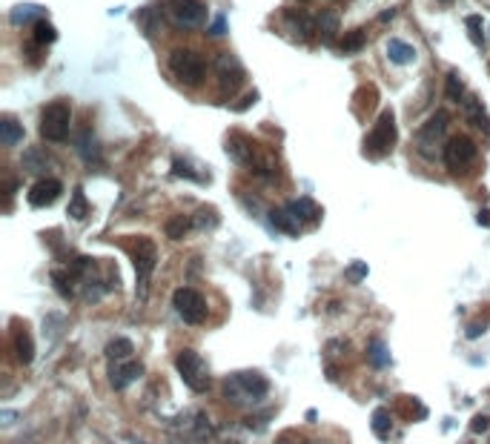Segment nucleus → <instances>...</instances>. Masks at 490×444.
Here are the masks:
<instances>
[{"label": "nucleus", "mask_w": 490, "mask_h": 444, "mask_svg": "<svg viewBox=\"0 0 490 444\" xmlns=\"http://www.w3.org/2000/svg\"><path fill=\"white\" fill-rule=\"evenodd\" d=\"M270 393V382L255 370H241L224 378V399L233 404H258Z\"/></svg>", "instance_id": "1"}, {"label": "nucleus", "mask_w": 490, "mask_h": 444, "mask_svg": "<svg viewBox=\"0 0 490 444\" xmlns=\"http://www.w3.org/2000/svg\"><path fill=\"white\" fill-rule=\"evenodd\" d=\"M396 147V115L390 112V109H384V112L379 115V121H375L373 132L364 138V155L367 158H384L390 155Z\"/></svg>", "instance_id": "2"}, {"label": "nucleus", "mask_w": 490, "mask_h": 444, "mask_svg": "<svg viewBox=\"0 0 490 444\" xmlns=\"http://www.w3.org/2000/svg\"><path fill=\"white\" fill-rule=\"evenodd\" d=\"M69 126H72V109H69L67 101H55V103H49L43 109V115H40V135L46 140H52V144L67 140Z\"/></svg>", "instance_id": "3"}, {"label": "nucleus", "mask_w": 490, "mask_h": 444, "mask_svg": "<svg viewBox=\"0 0 490 444\" xmlns=\"http://www.w3.org/2000/svg\"><path fill=\"white\" fill-rule=\"evenodd\" d=\"M175 367H178V375L184 378V384L192 387L195 393H207L209 390V370H207L204 358L195 350H181L178 353Z\"/></svg>", "instance_id": "4"}, {"label": "nucleus", "mask_w": 490, "mask_h": 444, "mask_svg": "<svg viewBox=\"0 0 490 444\" xmlns=\"http://www.w3.org/2000/svg\"><path fill=\"white\" fill-rule=\"evenodd\" d=\"M170 69H172V75L178 77V81L187 84V86H198L204 81V75H207V66H204L201 55L192 52V49H175L170 55Z\"/></svg>", "instance_id": "5"}, {"label": "nucleus", "mask_w": 490, "mask_h": 444, "mask_svg": "<svg viewBox=\"0 0 490 444\" xmlns=\"http://www.w3.org/2000/svg\"><path fill=\"white\" fill-rule=\"evenodd\" d=\"M132 261H135V273H138V295L146 298V287H150V275L158 264V249L150 238H138L132 244Z\"/></svg>", "instance_id": "6"}, {"label": "nucleus", "mask_w": 490, "mask_h": 444, "mask_svg": "<svg viewBox=\"0 0 490 444\" xmlns=\"http://www.w3.org/2000/svg\"><path fill=\"white\" fill-rule=\"evenodd\" d=\"M476 161V144L467 135H456L445 147V164L453 175H465V172Z\"/></svg>", "instance_id": "7"}, {"label": "nucleus", "mask_w": 490, "mask_h": 444, "mask_svg": "<svg viewBox=\"0 0 490 444\" xmlns=\"http://www.w3.org/2000/svg\"><path fill=\"white\" fill-rule=\"evenodd\" d=\"M172 304H175V312L181 315L187 324H204V319H207V298L198 290H189V287L175 290Z\"/></svg>", "instance_id": "8"}, {"label": "nucleus", "mask_w": 490, "mask_h": 444, "mask_svg": "<svg viewBox=\"0 0 490 444\" xmlns=\"http://www.w3.org/2000/svg\"><path fill=\"white\" fill-rule=\"evenodd\" d=\"M170 14L178 26L195 29L207 21V6L201 0H170Z\"/></svg>", "instance_id": "9"}, {"label": "nucleus", "mask_w": 490, "mask_h": 444, "mask_svg": "<svg viewBox=\"0 0 490 444\" xmlns=\"http://www.w3.org/2000/svg\"><path fill=\"white\" fill-rule=\"evenodd\" d=\"M445 130H447V112H433L428 121L421 123V130H419V135H416L419 149H421L424 155H433V147L439 144V140H442Z\"/></svg>", "instance_id": "10"}, {"label": "nucleus", "mask_w": 490, "mask_h": 444, "mask_svg": "<svg viewBox=\"0 0 490 444\" xmlns=\"http://www.w3.org/2000/svg\"><path fill=\"white\" fill-rule=\"evenodd\" d=\"M215 75H218L221 89L230 92V95L244 84V66H241V60L235 55H230V52L215 60Z\"/></svg>", "instance_id": "11"}, {"label": "nucleus", "mask_w": 490, "mask_h": 444, "mask_svg": "<svg viewBox=\"0 0 490 444\" xmlns=\"http://www.w3.org/2000/svg\"><path fill=\"white\" fill-rule=\"evenodd\" d=\"M60 193H63V184L58 181V178H40L35 186L29 189V207H35V210H40V207H49V204H55L58 198H60Z\"/></svg>", "instance_id": "12"}, {"label": "nucleus", "mask_w": 490, "mask_h": 444, "mask_svg": "<svg viewBox=\"0 0 490 444\" xmlns=\"http://www.w3.org/2000/svg\"><path fill=\"white\" fill-rule=\"evenodd\" d=\"M226 155H230L233 161L244 164V166L258 169V152H255V144L247 135H241V132L230 135V140H226Z\"/></svg>", "instance_id": "13"}, {"label": "nucleus", "mask_w": 490, "mask_h": 444, "mask_svg": "<svg viewBox=\"0 0 490 444\" xmlns=\"http://www.w3.org/2000/svg\"><path fill=\"white\" fill-rule=\"evenodd\" d=\"M178 424L184 427V433H187V441L192 444H201L212 436V424L204 413H198V410H192V413H187L184 419H178Z\"/></svg>", "instance_id": "14"}, {"label": "nucleus", "mask_w": 490, "mask_h": 444, "mask_svg": "<svg viewBox=\"0 0 490 444\" xmlns=\"http://www.w3.org/2000/svg\"><path fill=\"white\" fill-rule=\"evenodd\" d=\"M143 375V367L138 361H129V364H121V361H112V367H109V384L115 387V390H124L126 384H132L135 378Z\"/></svg>", "instance_id": "15"}, {"label": "nucleus", "mask_w": 490, "mask_h": 444, "mask_svg": "<svg viewBox=\"0 0 490 444\" xmlns=\"http://www.w3.org/2000/svg\"><path fill=\"white\" fill-rule=\"evenodd\" d=\"M287 210L296 215L301 224L307 221V224H316V221L321 218V210H318V204L316 201H310V198H299V201H290L287 204Z\"/></svg>", "instance_id": "16"}, {"label": "nucleus", "mask_w": 490, "mask_h": 444, "mask_svg": "<svg viewBox=\"0 0 490 444\" xmlns=\"http://www.w3.org/2000/svg\"><path fill=\"white\" fill-rule=\"evenodd\" d=\"M12 341H14V356H18V361L29 364L32 358H35V344H32V336L23 327H14L12 330Z\"/></svg>", "instance_id": "17"}, {"label": "nucleus", "mask_w": 490, "mask_h": 444, "mask_svg": "<svg viewBox=\"0 0 490 444\" xmlns=\"http://www.w3.org/2000/svg\"><path fill=\"white\" fill-rule=\"evenodd\" d=\"M387 58L393 60V63H399V66H407V63L416 60V49H413L410 43L399 40V38H390L387 40Z\"/></svg>", "instance_id": "18"}, {"label": "nucleus", "mask_w": 490, "mask_h": 444, "mask_svg": "<svg viewBox=\"0 0 490 444\" xmlns=\"http://www.w3.org/2000/svg\"><path fill=\"white\" fill-rule=\"evenodd\" d=\"M49 166H52V158H49L43 149L32 147V149L23 152V169L26 172H46Z\"/></svg>", "instance_id": "19"}, {"label": "nucleus", "mask_w": 490, "mask_h": 444, "mask_svg": "<svg viewBox=\"0 0 490 444\" xmlns=\"http://www.w3.org/2000/svg\"><path fill=\"white\" fill-rule=\"evenodd\" d=\"M23 140V126L14 118H3L0 121V144L3 147H14Z\"/></svg>", "instance_id": "20"}, {"label": "nucleus", "mask_w": 490, "mask_h": 444, "mask_svg": "<svg viewBox=\"0 0 490 444\" xmlns=\"http://www.w3.org/2000/svg\"><path fill=\"white\" fill-rule=\"evenodd\" d=\"M270 218H272V224L279 227V230H284L287 235H299V230H301V221L292 215L287 207H284V210H272Z\"/></svg>", "instance_id": "21"}, {"label": "nucleus", "mask_w": 490, "mask_h": 444, "mask_svg": "<svg viewBox=\"0 0 490 444\" xmlns=\"http://www.w3.org/2000/svg\"><path fill=\"white\" fill-rule=\"evenodd\" d=\"M465 109H467V118L473 121V126H479V130H485L490 135V118L485 115V106L476 98H470V101H465Z\"/></svg>", "instance_id": "22"}, {"label": "nucleus", "mask_w": 490, "mask_h": 444, "mask_svg": "<svg viewBox=\"0 0 490 444\" xmlns=\"http://www.w3.org/2000/svg\"><path fill=\"white\" fill-rule=\"evenodd\" d=\"M132 350H135V347H132V341H129V338H112L106 344V358L109 361H124V358L132 356Z\"/></svg>", "instance_id": "23"}, {"label": "nucleus", "mask_w": 490, "mask_h": 444, "mask_svg": "<svg viewBox=\"0 0 490 444\" xmlns=\"http://www.w3.org/2000/svg\"><path fill=\"white\" fill-rule=\"evenodd\" d=\"M89 215V204H86V195H84V189L75 186V193H72V201H69V218L75 221H84Z\"/></svg>", "instance_id": "24"}, {"label": "nucleus", "mask_w": 490, "mask_h": 444, "mask_svg": "<svg viewBox=\"0 0 490 444\" xmlns=\"http://www.w3.org/2000/svg\"><path fill=\"white\" fill-rule=\"evenodd\" d=\"M189 227H192V221L189 218H184V215H175V218H170L167 221V238H172V241H181V238L189 232Z\"/></svg>", "instance_id": "25"}, {"label": "nucleus", "mask_w": 490, "mask_h": 444, "mask_svg": "<svg viewBox=\"0 0 490 444\" xmlns=\"http://www.w3.org/2000/svg\"><path fill=\"white\" fill-rule=\"evenodd\" d=\"M367 43V32L364 29H353L341 38V52H358Z\"/></svg>", "instance_id": "26"}, {"label": "nucleus", "mask_w": 490, "mask_h": 444, "mask_svg": "<svg viewBox=\"0 0 490 444\" xmlns=\"http://www.w3.org/2000/svg\"><path fill=\"white\" fill-rule=\"evenodd\" d=\"M390 427H393V419H390V410L379 407V410L373 413V433L384 439V436L390 433Z\"/></svg>", "instance_id": "27"}, {"label": "nucleus", "mask_w": 490, "mask_h": 444, "mask_svg": "<svg viewBox=\"0 0 490 444\" xmlns=\"http://www.w3.org/2000/svg\"><path fill=\"white\" fill-rule=\"evenodd\" d=\"M55 38H58V32H55L52 23L49 21H35V43L46 46V43H55Z\"/></svg>", "instance_id": "28"}, {"label": "nucleus", "mask_w": 490, "mask_h": 444, "mask_svg": "<svg viewBox=\"0 0 490 444\" xmlns=\"http://www.w3.org/2000/svg\"><path fill=\"white\" fill-rule=\"evenodd\" d=\"M78 149H80V155H84L86 161H97V140H95L92 132H84L78 138Z\"/></svg>", "instance_id": "29"}, {"label": "nucleus", "mask_w": 490, "mask_h": 444, "mask_svg": "<svg viewBox=\"0 0 490 444\" xmlns=\"http://www.w3.org/2000/svg\"><path fill=\"white\" fill-rule=\"evenodd\" d=\"M367 353H370V358H373L375 367H390V353L384 350L382 341H373V344L367 347Z\"/></svg>", "instance_id": "30"}, {"label": "nucleus", "mask_w": 490, "mask_h": 444, "mask_svg": "<svg viewBox=\"0 0 490 444\" xmlns=\"http://www.w3.org/2000/svg\"><path fill=\"white\" fill-rule=\"evenodd\" d=\"M32 18H38V21H40V9H38V6L26 3V6L12 9V23H26V21H32Z\"/></svg>", "instance_id": "31"}, {"label": "nucleus", "mask_w": 490, "mask_h": 444, "mask_svg": "<svg viewBox=\"0 0 490 444\" xmlns=\"http://www.w3.org/2000/svg\"><path fill=\"white\" fill-rule=\"evenodd\" d=\"M318 29L324 32V40H330L336 32H338V18H336L333 12H324L321 18H318Z\"/></svg>", "instance_id": "32"}, {"label": "nucleus", "mask_w": 490, "mask_h": 444, "mask_svg": "<svg viewBox=\"0 0 490 444\" xmlns=\"http://www.w3.org/2000/svg\"><path fill=\"white\" fill-rule=\"evenodd\" d=\"M447 98L456 101V103H459V101L465 98V84L459 81V75H456V72L447 75Z\"/></svg>", "instance_id": "33"}, {"label": "nucleus", "mask_w": 490, "mask_h": 444, "mask_svg": "<svg viewBox=\"0 0 490 444\" xmlns=\"http://www.w3.org/2000/svg\"><path fill=\"white\" fill-rule=\"evenodd\" d=\"M465 23H467V29H470V40L476 43V46H482V43H485V38H482V18H479V14H470Z\"/></svg>", "instance_id": "34"}, {"label": "nucleus", "mask_w": 490, "mask_h": 444, "mask_svg": "<svg viewBox=\"0 0 490 444\" xmlns=\"http://www.w3.org/2000/svg\"><path fill=\"white\" fill-rule=\"evenodd\" d=\"M399 407H404V410H407L404 419H424V416H428V410H424L419 402H410V399H401V402H399Z\"/></svg>", "instance_id": "35"}, {"label": "nucleus", "mask_w": 490, "mask_h": 444, "mask_svg": "<svg viewBox=\"0 0 490 444\" xmlns=\"http://www.w3.org/2000/svg\"><path fill=\"white\" fill-rule=\"evenodd\" d=\"M364 275H367V264H362V261H355V264L347 269V278H350V281H362Z\"/></svg>", "instance_id": "36"}, {"label": "nucleus", "mask_w": 490, "mask_h": 444, "mask_svg": "<svg viewBox=\"0 0 490 444\" xmlns=\"http://www.w3.org/2000/svg\"><path fill=\"white\" fill-rule=\"evenodd\" d=\"M255 101H258V92H247V95H244V98H241L238 103H233V109H235V112H244V109H250Z\"/></svg>", "instance_id": "37"}, {"label": "nucleus", "mask_w": 490, "mask_h": 444, "mask_svg": "<svg viewBox=\"0 0 490 444\" xmlns=\"http://www.w3.org/2000/svg\"><path fill=\"white\" fill-rule=\"evenodd\" d=\"M175 175H184V178H198L195 172L187 166V164H181V161H175Z\"/></svg>", "instance_id": "38"}, {"label": "nucleus", "mask_w": 490, "mask_h": 444, "mask_svg": "<svg viewBox=\"0 0 490 444\" xmlns=\"http://www.w3.org/2000/svg\"><path fill=\"white\" fill-rule=\"evenodd\" d=\"M209 35H224V18H218L215 23H212V29H209Z\"/></svg>", "instance_id": "39"}, {"label": "nucleus", "mask_w": 490, "mask_h": 444, "mask_svg": "<svg viewBox=\"0 0 490 444\" xmlns=\"http://www.w3.org/2000/svg\"><path fill=\"white\" fill-rule=\"evenodd\" d=\"M470 427H473V430H476V433H479V430H485V427H487V419H482V416H476V419H473V424H470Z\"/></svg>", "instance_id": "40"}, {"label": "nucleus", "mask_w": 490, "mask_h": 444, "mask_svg": "<svg viewBox=\"0 0 490 444\" xmlns=\"http://www.w3.org/2000/svg\"><path fill=\"white\" fill-rule=\"evenodd\" d=\"M476 221H479V224H485V227H490V210H482L476 215Z\"/></svg>", "instance_id": "41"}, {"label": "nucleus", "mask_w": 490, "mask_h": 444, "mask_svg": "<svg viewBox=\"0 0 490 444\" xmlns=\"http://www.w3.org/2000/svg\"><path fill=\"white\" fill-rule=\"evenodd\" d=\"M275 444H292V439H287V436H281L279 441H275Z\"/></svg>", "instance_id": "42"}]
</instances>
